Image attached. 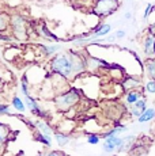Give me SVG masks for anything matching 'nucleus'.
<instances>
[{
  "label": "nucleus",
  "mask_w": 155,
  "mask_h": 156,
  "mask_svg": "<svg viewBox=\"0 0 155 156\" xmlns=\"http://www.w3.org/2000/svg\"><path fill=\"white\" fill-rule=\"evenodd\" d=\"M50 69L55 75H60L67 80L76 77L79 73L85 72L86 61H83L82 57L78 53H57L50 58Z\"/></svg>",
  "instance_id": "obj_1"
},
{
  "label": "nucleus",
  "mask_w": 155,
  "mask_h": 156,
  "mask_svg": "<svg viewBox=\"0 0 155 156\" xmlns=\"http://www.w3.org/2000/svg\"><path fill=\"white\" fill-rule=\"evenodd\" d=\"M124 18L127 20H129V19H132V12H131V11H127V12L124 14Z\"/></svg>",
  "instance_id": "obj_27"
},
{
  "label": "nucleus",
  "mask_w": 155,
  "mask_h": 156,
  "mask_svg": "<svg viewBox=\"0 0 155 156\" xmlns=\"http://www.w3.org/2000/svg\"><path fill=\"white\" fill-rule=\"evenodd\" d=\"M154 119H155V106H148L146 109V112L136 118V122L138 124H148V122L154 121Z\"/></svg>",
  "instance_id": "obj_11"
},
{
  "label": "nucleus",
  "mask_w": 155,
  "mask_h": 156,
  "mask_svg": "<svg viewBox=\"0 0 155 156\" xmlns=\"http://www.w3.org/2000/svg\"><path fill=\"white\" fill-rule=\"evenodd\" d=\"M114 35L117 40H123V38L127 37V30L125 29H118L117 31H114Z\"/></svg>",
  "instance_id": "obj_25"
},
{
  "label": "nucleus",
  "mask_w": 155,
  "mask_h": 156,
  "mask_svg": "<svg viewBox=\"0 0 155 156\" xmlns=\"http://www.w3.org/2000/svg\"><path fill=\"white\" fill-rule=\"evenodd\" d=\"M8 133H10V129H8L7 125H4V124L0 125V143H2V145L7 143Z\"/></svg>",
  "instance_id": "obj_21"
},
{
  "label": "nucleus",
  "mask_w": 155,
  "mask_h": 156,
  "mask_svg": "<svg viewBox=\"0 0 155 156\" xmlns=\"http://www.w3.org/2000/svg\"><path fill=\"white\" fill-rule=\"evenodd\" d=\"M40 48L42 49V53L46 57H53L56 56L57 53L61 52L63 46L60 44H53V45H40Z\"/></svg>",
  "instance_id": "obj_12"
},
{
  "label": "nucleus",
  "mask_w": 155,
  "mask_h": 156,
  "mask_svg": "<svg viewBox=\"0 0 155 156\" xmlns=\"http://www.w3.org/2000/svg\"><path fill=\"white\" fill-rule=\"evenodd\" d=\"M61 151H57V149H50L48 152H44V156H60Z\"/></svg>",
  "instance_id": "obj_26"
},
{
  "label": "nucleus",
  "mask_w": 155,
  "mask_h": 156,
  "mask_svg": "<svg viewBox=\"0 0 155 156\" xmlns=\"http://www.w3.org/2000/svg\"><path fill=\"white\" fill-rule=\"evenodd\" d=\"M11 105H13V107L16 110L18 113H25L26 110H27V106H26L25 101L22 99L20 97H18V95H14L13 98H11Z\"/></svg>",
  "instance_id": "obj_15"
},
{
  "label": "nucleus",
  "mask_w": 155,
  "mask_h": 156,
  "mask_svg": "<svg viewBox=\"0 0 155 156\" xmlns=\"http://www.w3.org/2000/svg\"><path fill=\"white\" fill-rule=\"evenodd\" d=\"M11 30H13L14 38L18 41H25L27 38V29H26V19L19 14L11 16Z\"/></svg>",
  "instance_id": "obj_3"
},
{
  "label": "nucleus",
  "mask_w": 155,
  "mask_h": 156,
  "mask_svg": "<svg viewBox=\"0 0 155 156\" xmlns=\"http://www.w3.org/2000/svg\"><path fill=\"white\" fill-rule=\"evenodd\" d=\"M25 103L26 106H27V110L30 112L33 115H35L37 118H41V119H46L48 117V112L46 110H44L42 107H41V105L38 103V101L35 99L34 97H31V95H27V97H25Z\"/></svg>",
  "instance_id": "obj_5"
},
{
  "label": "nucleus",
  "mask_w": 155,
  "mask_h": 156,
  "mask_svg": "<svg viewBox=\"0 0 155 156\" xmlns=\"http://www.w3.org/2000/svg\"><path fill=\"white\" fill-rule=\"evenodd\" d=\"M20 92H22L23 97L30 95V84H29V80H27V75L22 76V80H20Z\"/></svg>",
  "instance_id": "obj_19"
},
{
  "label": "nucleus",
  "mask_w": 155,
  "mask_h": 156,
  "mask_svg": "<svg viewBox=\"0 0 155 156\" xmlns=\"http://www.w3.org/2000/svg\"><path fill=\"white\" fill-rule=\"evenodd\" d=\"M155 10V5L151 4V3H148L147 5H146V10H144V14H143V19H147L148 16L151 15V12Z\"/></svg>",
  "instance_id": "obj_23"
},
{
  "label": "nucleus",
  "mask_w": 155,
  "mask_h": 156,
  "mask_svg": "<svg viewBox=\"0 0 155 156\" xmlns=\"http://www.w3.org/2000/svg\"><path fill=\"white\" fill-rule=\"evenodd\" d=\"M60 156H68V155L65 154V152H63V151H61V155H60Z\"/></svg>",
  "instance_id": "obj_29"
},
{
  "label": "nucleus",
  "mask_w": 155,
  "mask_h": 156,
  "mask_svg": "<svg viewBox=\"0 0 155 156\" xmlns=\"http://www.w3.org/2000/svg\"><path fill=\"white\" fill-rule=\"evenodd\" d=\"M118 8V0H97L94 5V12L98 16H108Z\"/></svg>",
  "instance_id": "obj_4"
},
{
  "label": "nucleus",
  "mask_w": 155,
  "mask_h": 156,
  "mask_svg": "<svg viewBox=\"0 0 155 156\" xmlns=\"http://www.w3.org/2000/svg\"><path fill=\"white\" fill-rule=\"evenodd\" d=\"M0 114H2V115H11L10 106H8V105H5V103L0 105Z\"/></svg>",
  "instance_id": "obj_24"
},
{
  "label": "nucleus",
  "mask_w": 155,
  "mask_h": 156,
  "mask_svg": "<svg viewBox=\"0 0 155 156\" xmlns=\"http://www.w3.org/2000/svg\"><path fill=\"white\" fill-rule=\"evenodd\" d=\"M143 53L147 58H151V57H155V33L150 31L147 33L144 38H143Z\"/></svg>",
  "instance_id": "obj_6"
},
{
  "label": "nucleus",
  "mask_w": 155,
  "mask_h": 156,
  "mask_svg": "<svg viewBox=\"0 0 155 156\" xmlns=\"http://www.w3.org/2000/svg\"><path fill=\"white\" fill-rule=\"evenodd\" d=\"M147 107H148L147 99L143 97V98H140L138 102H135L132 106L128 107V109H129V114H131V115H132V117H136V118H138L139 115H142V114L146 112V109H147Z\"/></svg>",
  "instance_id": "obj_7"
},
{
  "label": "nucleus",
  "mask_w": 155,
  "mask_h": 156,
  "mask_svg": "<svg viewBox=\"0 0 155 156\" xmlns=\"http://www.w3.org/2000/svg\"><path fill=\"white\" fill-rule=\"evenodd\" d=\"M35 129L34 130H38V132H41V133H44V134H48V136H53V129L50 128V125L46 122V119H35Z\"/></svg>",
  "instance_id": "obj_13"
},
{
  "label": "nucleus",
  "mask_w": 155,
  "mask_h": 156,
  "mask_svg": "<svg viewBox=\"0 0 155 156\" xmlns=\"http://www.w3.org/2000/svg\"><path fill=\"white\" fill-rule=\"evenodd\" d=\"M15 156H26V155H25V152H23V151H20V152H18Z\"/></svg>",
  "instance_id": "obj_28"
},
{
  "label": "nucleus",
  "mask_w": 155,
  "mask_h": 156,
  "mask_svg": "<svg viewBox=\"0 0 155 156\" xmlns=\"http://www.w3.org/2000/svg\"><path fill=\"white\" fill-rule=\"evenodd\" d=\"M53 139H55L57 147H60V148H64V147H67L68 144L71 143V136L68 133H65V132H61V130H55Z\"/></svg>",
  "instance_id": "obj_9"
},
{
  "label": "nucleus",
  "mask_w": 155,
  "mask_h": 156,
  "mask_svg": "<svg viewBox=\"0 0 155 156\" xmlns=\"http://www.w3.org/2000/svg\"><path fill=\"white\" fill-rule=\"evenodd\" d=\"M80 98H82V92L80 90H78L76 87H71L68 90H64L63 92L57 94L55 97V106L60 112H68V110L74 109L75 105L79 103Z\"/></svg>",
  "instance_id": "obj_2"
},
{
  "label": "nucleus",
  "mask_w": 155,
  "mask_h": 156,
  "mask_svg": "<svg viewBox=\"0 0 155 156\" xmlns=\"http://www.w3.org/2000/svg\"><path fill=\"white\" fill-rule=\"evenodd\" d=\"M38 34H40L44 40H48V41H56V42H59V41H60V38H59L57 35L53 34L52 31H49L48 27H45V25L40 26V29H38Z\"/></svg>",
  "instance_id": "obj_17"
},
{
  "label": "nucleus",
  "mask_w": 155,
  "mask_h": 156,
  "mask_svg": "<svg viewBox=\"0 0 155 156\" xmlns=\"http://www.w3.org/2000/svg\"><path fill=\"white\" fill-rule=\"evenodd\" d=\"M123 88L125 90V91L140 88V80L136 79V77H133V76H127L125 80L123 82Z\"/></svg>",
  "instance_id": "obj_14"
},
{
  "label": "nucleus",
  "mask_w": 155,
  "mask_h": 156,
  "mask_svg": "<svg viewBox=\"0 0 155 156\" xmlns=\"http://www.w3.org/2000/svg\"><path fill=\"white\" fill-rule=\"evenodd\" d=\"M144 71H146V76L148 79H155V57L147 58L144 62Z\"/></svg>",
  "instance_id": "obj_16"
},
{
  "label": "nucleus",
  "mask_w": 155,
  "mask_h": 156,
  "mask_svg": "<svg viewBox=\"0 0 155 156\" xmlns=\"http://www.w3.org/2000/svg\"><path fill=\"white\" fill-rule=\"evenodd\" d=\"M33 139H34L37 143L45 145L46 148H52L53 140H55L53 139V136H48V134H44V133H41V132H38V130H34V133H33Z\"/></svg>",
  "instance_id": "obj_10"
},
{
  "label": "nucleus",
  "mask_w": 155,
  "mask_h": 156,
  "mask_svg": "<svg viewBox=\"0 0 155 156\" xmlns=\"http://www.w3.org/2000/svg\"><path fill=\"white\" fill-rule=\"evenodd\" d=\"M11 26V16H8L7 14H2V23H0V30L5 31Z\"/></svg>",
  "instance_id": "obj_22"
},
{
  "label": "nucleus",
  "mask_w": 155,
  "mask_h": 156,
  "mask_svg": "<svg viewBox=\"0 0 155 156\" xmlns=\"http://www.w3.org/2000/svg\"><path fill=\"white\" fill-rule=\"evenodd\" d=\"M143 90H144L146 94L155 95V79H148L146 84L143 86Z\"/></svg>",
  "instance_id": "obj_20"
},
{
  "label": "nucleus",
  "mask_w": 155,
  "mask_h": 156,
  "mask_svg": "<svg viewBox=\"0 0 155 156\" xmlns=\"http://www.w3.org/2000/svg\"><path fill=\"white\" fill-rule=\"evenodd\" d=\"M143 97H144V95H143L142 90H139V88L129 90V91H125V94H124V102H125V105L129 107V106H132L135 102H138L140 98H143Z\"/></svg>",
  "instance_id": "obj_8"
},
{
  "label": "nucleus",
  "mask_w": 155,
  "mask_h": 156,
  "mask_svg": "<svg viewBox=\"0 0 155 156\" xmlns=\"http://www.w3.org/2000/svg\"><path fill=\"white\" fill-rule=\"evenodd\" d=\"M101 139H102V134L90 132V133H87V136H86V143L90 144V145H97V144L101 143Z\"/></svg>",
  "instance_id": "obj_18"
}]
</instances>
